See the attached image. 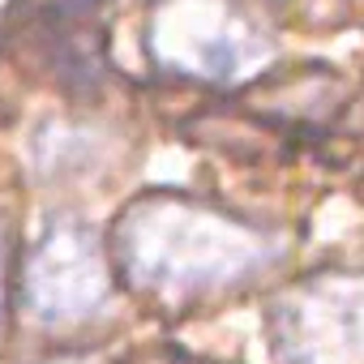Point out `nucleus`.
I'll return each instance as SVG.
<instances>
[{
    "label": "nucleus",
    "mask_w": 364,
    "mask_h": 364,
    "mask_svg": "<svg viewBox=\"0 0 364 364\" xmlns=\"http://www.w3.org/2000/svg\"><path fill=\"white\" fill-rule=\"evenodd\" d=\"M31 296H35L39 317H48V321L82 317V313H90V304H99L103 270H99V257H95V245L86 240V232L56 228L48 236V245L39 249L35 270H31Z\"/></svg>",
    "instance_id": "f257e3e1"
},
{
    "label": "nucleus",
    "mask_w": 364,
    "mask_h": 364,
    "mask_svg": "<svg viewBox=\"0 0 364 364\" xmlns=\"http://www.w3.org/2000/svg\"><path fill=\"white\" fill-rule=\"evenodd\" d=\"M0 270H5V245H0Z\"/></svg>",
    "instance_id": "f03ea898"
}]
</instances>
